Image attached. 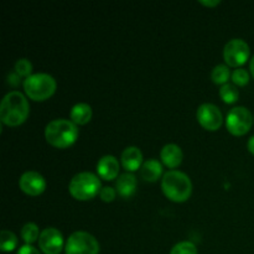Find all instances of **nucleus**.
Instances as JSON below:
<instances>
[{"mask_svg":"<svg viewBox=\"0 0 254 254\" xmlns=\"http://www.w3.org/2000/svg\"><path fill=\"white\" fill-rule=\"evenodd\" d=\"M29 113V102L21 92L11 91L2 98L0 104V119L6 126H20L26 121Z\"/></svg>","mask_w":254,"mask_h":254,"instance_id":"obj_1","label":"nucleus"},{"mask_svg":"<svg viewBox=\"0 0 254 254\" xmlns=\"http://www.w3.org/2000/svg\"><path fill=\"white\" fill-rule=\"evenodd\" d=\"M45 138L55 148H68L78 138V128L68 119H54L45 128Z\"/></svg>","mask_w":254,"mask_h":254,"instance_id":"obj_2","label":"nucleus"},{"mask_svg":"<svg viewBox=\"0 0 254 254\" xmlns=\"http://www.w3.org/2000/svg\"><path fill=\"white\" fill-rule=\"evenodd\" d=\"M161 189L169 200L174 202H185L192 193V183L183 171L170 170L164 174Z\"/></svg>","mask_w":254,"mask_h":254,"instance_id":"obj_3","label":"nucleus"},{"mask_svg":"<svg viewBox=\"0 0 254 254\" xmlns=\"http://www.w3.org/2000/svg\"><path fill=\"white\" fill-rule=\"evenodd\" d=\"M56 81L49 73H35L24 81V89L30 99L46 101L56 92Z\"/></svg>","mask_w":254,"mask_h":254,"instance_id":"obj_4","label":"nucleus"},{"mask_svg":"<svg viewBox=\"0 0 254 254\" xmlns=\"http://www.w3.org/2000/svg\"><path fill=\"white\" fill-rule=\"evenodd\" d=\"M69 193L76 200L87 201L93 198L97 193H99L101 189V180L93 173L83 171V173L76 174L72 178L68 185Z\"/></svg>","mask_w":254,"mask_h":254,"instance_id":"obj_5","label":"nucleus"},{"mask_svg":"<svg viewBox=\"0 0 254 254\" xmlns=\"http://www.w3.org/2000/svg\"><path fill=\"white\" fill-rule=\"evenodd\" d=\"M64 252L66 254H98L99 243L91 233L77 231L67 240Z\"/></svg>","mask_w":254,"mask_h":254,"instance_id":"obj_6","label":"nucleus"},{"mask_svg":"<svg viewBox=\"0 0 254 254\" xmlns=\"http://www.w3.org/2000/svg\"><path fill=\"white\" fill-rule=\"evenodd\" d=\"M253 121L252 113L246 107H235L228 112L226 126L231 134L241 136L250 131Z\"/></svg>","mask_w":254,"mask_h":254,"instance_id":"obj_7","label":"nucleus"},{"mask_svg":"<svg viewBox=\"0 0 254 254\" xmlns=\"http://www.w3.org/2000/svg\"><path fill=\"white\" fill-rule=\"evenodd\" d=\"M223 57L228 66L238 67L246 64L250 57V46L242 39H232L225 45Z\"/></svg>","mask_w":254,"mask_h":254,"instance_id":"obj_8","label":"nucleus"},{"mask_svg":"<svg viewBox=\"0 0 254 254\" xmlns=\"http://www.w3.org/2000/svg\"><path fill=\"white\" fill-rule=\"evenodd\" d=\"M197 121L207 130H217L223 123L220 108L212 103H203L197 109Z\"/></svg>","mask_w":254,"mask_h":254,"instance_id":"obj_9","label":"nucleus"},{"mask_svg":"<svg viewBox=\"0 0 254 254\" xmlns=\"http://www.w3.org/2000/svg\"><path fill=\"white\" fill-rule=\"evenodd\" d=\"M39 246L45 254H60L64 248V236L55 227L45 228L40 235Z\"/></svg>","mask_w":254,"mask_h":254,"instance_id":"obj_10","label":"nucleus"},{"mask_svg":"<svg viewBox=\"0 0 254 254\" xmlns=\"http://www.w3.org/2000/svg\"><path fill=\"white\" fill-rule=\"evenodd\" d=\"M19 186L26 195L39 196L46 189V181L37 171H26L20 176Z\"/></svg>","mask_w":254,"mask_h":254,"instance_id":"obj_11","label":"nucleus"},{"mask_svg":"<svg viewBox=\"0 0 254 254\" xmlns=\"http://www.w3.org/2000/svg\"><path fill=\"white\" fill-rule=\"evenodd\" d=\"M97 171L104 180H113L119 174V161L113 155H104L97 164Z\"/></svg>","mask_w":254,"mask_h":254,"instance_id":"obj_12","label":"nucleus"},{"mask_svg":"<svg viewBox=\"0 0 254 254\" xmlns=\"http://www.w3.org/2000/svg\"><path fill=\"white\" fill-rule=\"evenodd\" d=\"M122 165L126 170L129 173L131 171H136L139 168H141V163H143V153L140 149L136 146H128L123 150L121 156Z\"/></svg>","mask_w":254,"mask_h":254,"instance_id":"obj_13","label":"nucleus"},{"mask_svg":"<svg viewBox=\"0 0 254 254\" xmlns=\"http://www.w3.org/2000/svg\"><path fill=\"white\" fill-rule=\"evenodd\" d=\"M160 158L161 161H163L168 168L174 169L178 168V166L183 163L184 154L180 146L176 145V144H166V145L161 149Z\"/></svg>","mask_w":254,"mask_h":254,"instance_id":"obj_14","label":"nucleus"},{"mask_svg":"<svg viewBox=\"0 0 254 254\" xmlns=\"http://www.w3.org/2000/svg\"><path fill=\"white\" fill-rule=\"evenodd\" d=\"M119 195L123 197H131L136 190V179L131 173L122 174L116 183Z\"/></svg>","mask_w":254,"mask_h":254,"instance_id":"obj_15","label":"nucleus"},{"mask_svg":"<svg viewBox=\"0 0 254 254\" xmlns=\"http://www.w3.org/2000/svg\"><path fill=\"white\" fill-rule=\"evenodd\" d=\"M161 174H163V165L155 159H149L140 168L141 178L149 183H155L158 179H160Z\"/></svg>","mask_w":254,"mask_h":254,"instance_id":"obj_16","label":"nucleus"},{"mask_svg":"<svg viewBox=\"0 0 254 254\" xmlns=\"http://www.w3.org/2000/svg\"><path fill=\"white\" fill-rule=\"evenodd\" d=\"M92 118V108L87 103H77L71 109V121L74 124L83 126L87 124Z\"/></svg>","mask_w":254,"mask_h":254,"instance_id":"obj_17","label":"nucleus"},{"mask_svg":"<svg viewBox=\"0 0 254 254\" xmlns=\"http://www.w3.org/2000/svg\"><path fill=\"white\" fill-rule=\"evenodd\" d=\"M17 237L11 231L2 230L0 232V250L1 252H11L16 248Z\"/></svg>","mask_w":254,"mask_h":254,"instance_id":"obj_18","label":"nucleus"},{"mask_svg":"<svg viewBox=\"0 0 254 254\" xmlns=\"http://www.w3.org/2000/svg\"><path fill=\"white\" fill-rule=\"evenodd\" d=\"M40 231L35 223L29 222L21 228V238L26 245H31V243L36 242L37 238H40Z\"/></svg>","mask_w":254,"mask_h":254,"instance_id":"obj_19","label":"nucleus"},{"mask_svg":"<svg viewBox=\"0 0 254 254\" xmlns=\"http://www.w3.org/2000/svg\"><path fill=\"white\" fill-rule=\"evenodd\" d=\"M220 96L225 103L231 104V103H235V102L237 101L238 97H240V92H238L237 87H236L235 84L226 83L221 87Z\"/></svg>","mask_w":254,"mask_h":254,"instance_id":"obj_20","label":"nucleus"},{"mask_svg":"<svg viewBox=\"0 0 254 254\" xmlns=\"http://www.w3.org/2000/svg\"><path fill=\"white\" fill-rule=\"evenodd\" d=\"M231 77V72L228 69V66L226 64H217L215 68L212 69V73H211V78L215 83L217 84H226L227 81Z\"/></svg>","mask_w":254,"mask_h":254,"instance_id":"obj_21","label":"nucleus"},{"mask_svg":"<svg viewBox=\"0 0 254 254\" xmlns=\"http://www.w3.org/2000/svg\"><path fill=\"white\" fill-rule=\"evenodd\" d=\"M170 254H197V248H196L195 243L190 242V241H184V242H179L178 245L174 246Z\"/></svg>","mask_w":254,"mask_h":254,"instance_id":"obj_22","label":"nucleus"},{"mask_svg":"<svg viewBox=\"0 0 254 254\" xmlns=\"http://www.w3.org/2000/svg\"><path fill=\"white\" fill-rule=\"evenodd\" d=\"M31 71L32 64L27 59H20L17 60L16 64H15V72H16L20 77H26L27 78L29 76H31V74H30Z\"/></svg>","mask_w":254,"mask_h":254,"instance_id":"obj_23","label":"nucleus"},{"mask_svg":"<svg viewBox=\"0 0 254 254\" xmlns=\"http://www.w3.org/2000/svg\"><path fill=\"white\" fill-rule=\"evenodd\" d=\"M232 81L233 83L237 84V86H246V84L250 82V74L246 71L245 68H237L233 71L232 73Z\"/></svg>","mask_w":254,"mask_h":254,"instance_id":"obj_24","label":"nucleus"},{"mask_svg":"<svg viewBox=\"0 0 254 254\" xmlns=\"http://www.w3.org/2000/svg\"><path fill=\"white\" fill-rule=\"evenodd\" d=\"M116 190L113 188H109V186H106V188H103L99 191V197L104 202H112L116 198Z\"/></svg>","mask_w":254,"mask_h":254,"instance_id":"obj_25","label":"nucleus"},{"mask_svg":"<svg viewBox=\"0 0 254 254\" xmlns=\"http://www.w3.org/2000/svg\"><path fill=\"white\" fill-rule=\"evenodd\" d=\"M16 254H40V252L36 250V248L32 247L31 245H25L19 248V251H17Z\"/></svg>","mask_w":254,"mask_h":254,"instance_id":"obj_26","label":"nucleus"},{"mask_svg":"<svg viewBox=\"0 0 254 254\" xmlns=\"http://www.w3.org/2000/svg\"><path fill=\"white\" fill-rule=\"evenodd\" d=\"M201 4H202V5H206V6H211V7H212V6H216V5H218V4H220V0H215V1H206V0H201Z\"/></svg>","mask_w":254,"mask_h":254,"instance_id":"obj_27","label":"nucleus"},{"mask_svg":"<svg viewBox=\"0 0 254 254\" xmlns=\"http://www.w3.org/2000/svg\"><path fill=\"white\" fill-rule=\"evenodd\" d=\"M7 77H9V79L10 78H11V81H10V83H11V84H14V86H16V84H19V81H16V79L17 78H19V74H14V73H10L9 74V76H7Z\"/></svg>","mask_w":254,"mask_h":254,"instance_id":"obj_28","label":"nucleus"},{"mask_svg":"<svg viewBox=\"0 0 254 254\" xmlns=\"http://www.w3.org/2000/svg\"><path fill=\"white\" fill-rule=\"evenodd\" d=\"M247 146H248V150H250L251 153H252L253 155H254V135L250 139V140H248Z\"/></svg>","mask_w":254,"mask_h":254,"instance_id":"obj_29","label":"nucleus"},{"mask_svg":"<svg viewBox=\"0 0 254 254\" xmlns=\"http://www.w3.org/2000/svg\"><path fill=\"white\" fill-rule=\"evenodd\" d=\"M250 68H251V73H252L253 78H254V56L251 60V64H250Z\"/></svg>","mask_w":254,"mask_h":254,"instance_id":"obj_30","label":"nucleus"}]
</instances>
